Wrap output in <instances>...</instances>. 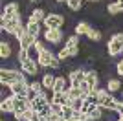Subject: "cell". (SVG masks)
<instances>
[{
    "label": "cell",
    "mask_w": 123,
    "mask_h": 121,
    "mask_svg": "<svg viewBox=\"0 0 123 121\" xmlns=\"http://www.w3.org/2000/svg\"><path fill=\"white\" fill-rule=\"evenodd\" d=\"M98 75L99 73L96 70H86V73H85V81L90 85L92 90H98V85H99V77Z\"/></svg>",
    "instance_id": "cell-13"
},
{
    "label": "cell",
    "mask_w": 123,
    "mask_h": 121,
    "mask_svg": "<svg viewBox=\"0 0 123 121\" xmlns=\"http://www.w3.org/2000/svg\"><path fill=\"white\" fill-rule=\"evenodd\" d=\"M55 2H57V4H66L68 0H55Z\"/></svg>",
    "instance_id": "cell-32"
},
{
    "label": "cell",
    "mask_w": 123,
    "mask_h": 121,
    "mask_svg": "<svg viewBox=\"0 0 123 121\" xmlns=\"http://www.w3.org/2000/svg\"><path fill=\"white\" fill-rule=\"evenodd\" d=\"M85 73H86V70H81V68H75V70H72V72H70V75H68L70 86H74V88H79V86H81V83L85 81Z\"/></svg>",
    "instance_id": "cell-6"
},
{
    "label": "cell",
    "mask_w": 123,
    "mask_h": 121,
    "mask_svg": "<svg viewBox=\"0 0 123 121\" xmlns=\"http://www.w3.org/2000/svg\"><path fill=\"white\" fill-rule=\"evenodd\" d=\"M83 101H85V99H83V97H77V99H72V101H70V106H72L74 110H79V112H81Z\"/></svg>",
    "instance_id": "cell-29"
},
{
    "label": "cell",
    "mask_w": 123,
    "mask_h": 121,
    "mask_svg": "<svg viewBox=\"0 0 123 121\" xmlns=\"http://www.w3.org/2000/svg\"><path fill=\"white\" fill-rule=\"evenodd\" d=\"M44 37H46V40L51 42V44H59L62 40V31L61 30H46L44 31Z\"/></svg>",
    "instance_id": "cell-12"
},
{
    "label": "cell",
    "mask_w": 123,
    "mask_h": 121,
    "mask_svg": "<svg viewBox=\"0 0 123 121\" xmlns=\"http://www.w3.org/2000/svg\"><path fill=\"white\" fill-rule=\"evenodd\" d=\"M26 77L22 75V72L18 70H6V68H2L0 70V81H2V85H15V83H18V81H24Z\"/></svg>",
    "instance_id": "cell-2"
},
{
    "label": "cell",
    "mask_w": 123,
    "mask_h": 121,
    "mask_svg": "<svg viewBox=\"0 0 123 121\" xmlns=\"http://www.w3.org/2000/svg\"><path fill=\"white\" fill-rule=\"evenodd\" d=\"M20 24H22L20 18H2V22H0L4 33H15L17 28H18Z\"/></svg>",
    "instance_id": "cell-8"
},
{
    "label": "cell",
    "mask_w": 123,
    "mask_h": 121,
    "mask_svg": "<svg viewBox=\"0 0 123 121\" xmlns=\"http://www.w3.org/2000/svg\"><path fill=\"white\" fill-rule=\"evenodd\" d=\"M57 57H59L61 60H66V59H70L72 55H70V51H68V48H62V50L59 51V55H57Z\"/></svg>",
    "instance_id": "cell-30"
},
{
    "label": "cell",
    "mask_w": 123,
    "mask_h": 121,
    "mask_svg": "<svg viewBox=\"0 0 123 121\" xmlns=\"http://www.w3.org/2000/svg\"><path fill=\"white\" fill-rule=\"evenodd\" d=\"M66 94H68V97H70V101H72V99H77V97H83V96H81V88H74V86H70V88H68Z\"/></svg>",
    "instance_id": "cell-26"
},
{
    "label": "cell",
    "mask_w": 123,
    "mask_h": 121,
    "mask_svg": "<svg viewBox=\"0 0 123 121\" xmlns=\"http://www.w3.org/2000/svg\"><path fill=\"white\" fill-rule=\"evenodd\" d=\"M39 66H41V64H39L35 59H30V57H28V59H24V60L20 62L22 72H24V73H28V75H37Z\"/></svg>",
    "instance_id": "cell-7"
},
{
    "label": "cell",
    "mask_w": 123,
    "mask_h": 121,
    "mask_svg": "<svg viewBox=\"0 0 123 121\" xmlns=\"http://www.w3.org/2000/svg\"><path fill=\"white\" fill-rule=\"evenodd\" d=\"M79 35H72L70 39L66 40V44H64V48H68V51H70V55L75 57L77 53H79Z\"/></svg>",
    "instance_id": "cell-11"
},
{
    "label": "cell",
    "mask_w": 123,
    "mask_h": 121,
    "mask_svg": "<svg viewBox=\"0 0 123 121\" xmlns=\"http://www.w3.org/2000/svg\"><path fill=\"white\" fill-rule=\"evenodd\" d=\"M0 110H2V112H13V110H15L13 96H7L6 99H2V103H0Z\"/></svg>",
    "instance_id": "cell-15"
},
{
    "label": "cell",
    "mask_w": 123,
    "mask_h": 121,
    "mask_svg": "<svg viewBox=\"0 0 123 121\" xmlns=\"http://www.w3.org/2000/svg\"><path fill=\"white\" fill-rule=\"evenodd\" d=\"M30 4H37V2H41V0H28Z\"/></svg>",
    "instance_id": "cell-33"
},
{
    "label": "cell",
    "mask_w": 123,
    "mask_h": 121,
    "mask_svg": "<svg viewBox=\"0 0 123 121\" xmlns=\"http://www.w3.org/2000/svg\"><path fill=\"white\" fill-rule=\"evenodd\" d=\"M107 11L112 17H116V15H119V13H123V4H119V2H112V4H108Z\"/></svg>",
    "instance_id": "cell-21"
},
{
    "label": "cell",
    "mask_w": 123,
    "mask_h": 121,
    "mask_svg": "<svg viewBox=\"0 0 123 121\" xmlns=\"http://www.w3.org/2000/svg\"><path fill=\"white\" fill-rule=\"evenodd\" d=\"M44 24H46L48 30H61L62 24H64V17L61 13H48L46 18H44Z\"/></svg>",
    "instance_id": "cell-4"
},
{
    "label": "cell",
    "mask_w": 123,
    "mask_h": 121,
    "mask_svg": "<svg viewBox=\"0 0 123 121\" xmlns=\"http://www.w3.org/2000/svg\"><path fill=\"white\" fill-rule=\"evenodd\" d=\"M83 6H85V0H68L66 2V7L72 11H79Z\"/></svg>",
    "instance_id": "cell-23"
},
{
    "label": "cell",
    "mask_w": 123,
    "mask_h": 121,
    "mask_svg": "<svg viewBox=\"0 0 123 121\" xmlns=\"http://www.w3.org/2000/svg\"><path fill=\"white\" fill-rule=\"evenodd\" d=\"M50 105H51V101L48 99L44 94H41V96H39L35 101H33V103H31V108H33L35 112H42L44 108H48Z\"/></svg>",
    "instance_id": "cell-10"
},
{
    "label": "cell",
    "mask_w": 123,
    "mask_h": 121,
    "mask_svg": "<svg viewBox=\"0 0 123 121\" xmlns=\"http://www.w3.org/2000/svg\"><path fill=\"white\" fill-rule=\"evenodd\" d=\"M94 2H101V0H94Z\"/></svg>",
    "instance_id": "cell-35"
},
{
    "label": "cell",
    "mask_w": 123,
    "mask_h": 121,
    "mask_svg": "<svg viewBox=\"0 0 123 121\" xmlns=\"http://www.w3.org/2000/svg\"><path fill=\"white\" fill-rule=\"evenodd\" d=\"M9 55H11V44L6 42V40H2V42H0V57H2V59H7Z\"/></svg>",
    "instance_id": "cell-22"
},
{
    "label": "cell",
    "mask_w": 123,
    "mask_h": 121,
    "mask_svg": "<svg viewBox=\"0 0 123 121\" xmlns=\"http://www.w3.org/2000/svg\"><path fill=\"white\" fill-rule=\"evenodd\" d=\"M2 18H20V6L17 2H9L2 9Z\"/></svg>",
    "instance_id": "cell-5"
},
{
    "label": "cell",
    "mask_w": 123,
    "mask_h": 121,
    "mask_svg": "<svg viewBox=\"0 0 123 121\" xmlns=\"http://www.w3.org/2000/svg\"><path fill=\"white\" fill-rule=\"evenodd\" d=\"M39 96H41V94H39L35 88H31V86H30V88H28V94H26V99L30 101V103H33V101H35Z\"/></svg>",
    "instance_id": "cell-28"
},
{
    "label": "cell",
    "mask_w": 123,
    "mask_h": 121,
    "mask_svg": "<svg viewBox=\"0 0 123 121\" xmlns=\"http://www.w3.org/2000/svg\"><path fill=\"white\" fill-rule=\"evenodd\" d=\"M28 88H30V85H28V81H18V83H15V85H11V96H22L26 97V94H28Z\"/></svg>",
    "instance_id": "cell-9"
},
{
    "label": "cell",
    "mask_w": 123,
    "mask_h": 121,
    "mask_svg": "<svg viewBox=\"0 0 123 121\" xmlns=\"http://www.w3.org/2000/svg\"><path fill=\"white\" fill-rule=\"evenodd\" d=\"M35 40H37V37L30 35V33H26V35L22 37L20 40H18V44H20V48H24V50H28V48H31V46L35 44Z\"/></svg>",
    "instance_id": "cell-18"
},
{
    "label": "cell",
    "mask_w": 123,
    "mask_h": 121,
    "mask_svg": "<svg viewBox=\"0 0 123 121\" xmlns=\"http://www.w3.org/2000/svg\"><path fill=\"white\" fill-rule=\"evenodd\" d=\"M118 121H123V116H119V119H118Z\"/></svg>",
    "instance_id": "cell-34"
},
{
    "label": "cell",
    "mask_w": 123,
    "mask_h": 121,
    "mask_svg": "<svg viewBox=\"0 0 123 121\" xmlns=\"http://www.w3.org/2000/svg\"><path fill=\"white\" fill-rule=\"evenodd\" d=\"M51 103H53V105H59V106H66V105H70V97H68L66 92H55Z\"/></svg>",
    "instance_id": "cell-14"
},
{
    "label": "cell",
    "mask_w": 123,
    "mask_h": 121,
    "mask_svg": "<svg viewBox=\"0 0 123 121\" xmlns=\"http://www.w3.org/2000/svg\"><path fill=\"white\" fill-rule=\"evenodd\" d=\"M26 30H28V33H30V35L39 37V33H41V24H39V22H31V20H28Z\"/></svg>",
    "instance_id": "cell-20"
},
{
    "label": "cell",
    "mask_w": 123,
    "mask_h": 121,
    "mask_svg": "<svg viewBox=\"0 0 123 121\" xmlns=\"http://www.w3.org/2000/svg\"><path fill=\"white\" fill-rule=\"evenodd\" d=\"M116 70H118V75H121V77H123V60H119V62H118Z\"/></svg>",
    "instance_id": "cell-31"
},
{
    "label": "cell",
    "mask_w": 123,
    "mask_h": 121,
    "mask_svg": "<svg viewBox=\"0 0 123 121\" xmlns=\"http://www.w3.org/2000/svg\"><path fill=\"white\" fill-rule=\"evenodd\" d=\"M88 31H90V26H88L86 22H79V24L75 26V35H86Z\"/></svg>",
    "instance_id": "cell-24"
},
{
    "label": "cell",
    "mask_w": 123,
    "mask_h": 121,
    "mask_svg": "<svg viewBox=\"0 0 123 121\" xmlns=\"http://www.w3.org/2000/svg\"><path fill=\"white\" fill-rule=\"evenodd\" d=\"M74 114H75V110H74L70 105H66V106H62V117L64 119H72L74 117Z\"/></svg>",
    "instance_id": "cell-27"
},
{
    "label": "cell",
    "mask_w": 123,
    "mask_h": 121,
    "mask_svg": "<svg viewBox=\"0 0 123 121\" xmlns=\"http://www.w3.org/2000/svg\"><path fill=\"white\" fill-rule=\"evenodd\" d=\"M44 18H46V13H44V9H41V7H37V9L31 11V15H30V20L31 22H44Z\"/></svg>",
    "instance_id": "cell-17"
},
{
    "label": "cell",
    "mask_w": 123,
    "mask_h": 121,
    "mask_svg": "<svg viewBox=\"0 0 123 121\" xmlns=\"http://www.w3.org/2000/svg\"><path fill=\"white\" fill-rule=\"evenodd\" d=\"M107 90L110 94H116V92L121 90V81L119 79H108L107 81Z\"/></svg>",
    "instance_id": "cell-19"
},
{
    "label": "cell",
    "mask_w": 123,
    "mask_h": 121,
    "mask_svg": "<svg viewBox=\"0 0 123 121\" xmlns=\"http://www.w3.org/2000/svg\"><path fill=\"white\" fill-rule=\"evenodd\" d=\"M107 51L110 57H116L119 53H123V33H116L107 44Z\"/></svg>",
    "instance_id": "cell-3"
},
{
    "label": "cell",
    "mask_w": 123,
    "mask_h": 121,
    "mask_svg": "<svg viewBox=\"0 0 123 121\" xmlns=\"http://www.w3.org/2000/svg\"><path fill=\"white\" fill-rule=\"evenodd\" d=\"M98 103L105 110H118V105H119V101L108 90H98Z\"/></svg>",
    "instance_id": "cell-1"
},
{
    "label": "cell",
    "mask_w": 123,
    "mask_h": 121,
    "mask_svg": "<svg viewBox=\"0 0 123 121\" xmlns=\"http://www.w3.org/2000/svg\"><path fill=\"white\" fill-rule=\"evenodd\" d=\"M86 37H88L90 40H94V42H98V40L101 39V31L96 30V28H90V31L86 33Z\"/></svg>",
    "instance_id": "cell-25"
},
{
    "label": "cell",
    "mask_w": 123,
    "mask_h": 121,
    "mask_svg": "<svg viewBox=\"0 0 123 121\" xmlns=\"http://www.w3.org/2000/svg\"><path fill=\"white\" fill-rule=\"evenodd\" d=\"M55 79L57 77L53 75V73H50V72H48V73H44V75H42V86H44V88H46V90H53V85H55Z\"/></svg>",
    "instance_id": "cell-16"
}]
</instances>
